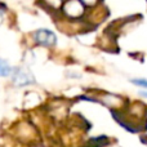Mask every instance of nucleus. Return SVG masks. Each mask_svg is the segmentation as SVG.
Segmentation results:
<instances>
[{
	"label": "nucleus",
	"instance_id": "1",
	"mask_svg": "<svg viewBox=\"0 0 147 147\" xmlns=\"http://www.w3.org/2000/svg\"><path fill=\"white\" fill-rule=\"evenodd\" d=\"M12 83L17 86H25L35 84V76L26 67H16L12 71Z\"/></svg>",
	"mask_w": 147,
	"mask_h": 147
},
{
	"label": "nucleus",
	"instance_id": "2",
	"mask_svg": "<svg viewBox=\"0 0 147 147\" xmlns=\"http://www.w3.org/2000/svg\"><path fill=\"white\" fill-rule=\"evenodd\" d=\"M32 39L38 45L45 47V48H52L57 44V36L53 31L48 28H39L32 34Z\"/></svg>",
	"mask_w": 147,
	"mask_h": 147
},
{
	"label": "nucleus",
	"instance_id": "3",
	"mask_svg": "<svg viewBox=\"0 0 147 147\" xmlns=\"http://www.w3.org/2000/svg\"><path fill=\"white\" fill-rule=\"evenodd\" d=\"M12 71H13V67L5 59L0 58V76L7 78V76H9L12 74Z\"/></svg>",
	"mask_w": 147,
	"mask_h": 147
},
{
	"label": "nucleus",
	"instance_id": "4",
	"mask_svg": "<svg viewBox=\"0 0 147 147\" xmlns=\"http://www.w3.org/2000/svg\"><path fill=\"white\" fill-rule=\"evenodd\" d=\"M132 81L134 85H137V86H142V88H145L147 89V79H132Z\"/></svg>",
	"mask_w": 147,
	"mask_h": 147
},
{
	"label": "nucleus",
	"instance_id": "5",
	"mask_svg": "<svg viewBox=\"0 0 147 147\" xmlns=\"http://www.w3.org/2000/svg\"><path fill=\"white\" fill-rule=\"evenodd\" d=\"M140 96H142L143 98H147V89H146V90H141L140 92Z\"/></svg>",
	"mask_w": 147,
	"mask_h": 147
},
{
	"label": "nucleus",
	"instance_id": "6",
	"mask_svg": "<svg viewBox=\"0 0 147 147\" xmlns=\"http://www.w3.org/2000/svg\"><path fill=\"white\" fill-rule=\"evenodd\" d=\"M4 12H5L4 9H0V23H1V21H3V17H4Z\"/></svg>",
	"mask_w": 147,
	"mask_h": 147
}]
</instances>
